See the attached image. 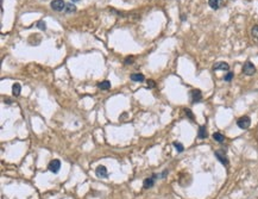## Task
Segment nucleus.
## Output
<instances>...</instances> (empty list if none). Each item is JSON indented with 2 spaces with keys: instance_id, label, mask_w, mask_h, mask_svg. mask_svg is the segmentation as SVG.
<instances>
[{
  "instance_id": "obj_2",
  "label": "nucleus",
  "mask_w": 258,
  "mask_h": 199,
  "mask_svg": "<svg viewBox=\"0 0 258 199\" xmlns=\"http://www.w3.org/2000/svg\"><path fill=\"white\" fill-rule=\"evenodd\" d=\"M50 5H51V8L54 10V11L61 12L66 8L67 3H64V0H53Z\"/></svg>"
},
{
  "instance_id": "obj_18",
  "label": "nucleus",
  "mask_w": 258,
  "mask_h": 199,
  "mask_svg": "<svg viewBox=\"0 0 258 199\" xmlns=\"http://www.w3.org/2000/svg\"><path fill=\"white\" fill-rule=\"evenodd\" d=\"M173 144H174V147L176 148V150H177L178 153H182V152L184 150V147H183V144H182V143H178V142H174Z\"/></svg>"
},
{
  "instance_id": "obj_22",
  "label": "nucleus",
  "mask_w": 258,
  "mask_h": 199,
  "mask_svg": "<svg viewBox=\"0 0 258 199\" xmlns=\"http://www.w3.org/2000/svg\"><path fill=\"white\" fill-rule=\"evenodd\" d=\"M133 61H134V58H133L132 56H128V57L125 58V63H126V65H132Z\"/></svg>"
},
{
  "instance_id": "obj_4",
  "label": "nucleus",
  "mask_w": 258,
  "mask_h": 199,
  "mask_svg": "<svg viewBox=\"0 0 258 199\" xmlns=\"http://www.w3.org/2000/svg\"><path fill=\"white\" fill-rule=\"evenodd\" d=\"M214 155H215V157L219 160L224 166H229V160H227V157H226V153H225V150H216L215 153H214Z\"/></svg>"
},
{
  "instance_id": "obj_20",
  "label": "nucleus",
  "mask_w": 258,
  "mask_h": 199,
  "mask_svg": "<svg viewBox=\"0 0 258 199\" xmlns=\"http://www.w3.org/2000/svg\"><path fill=\"white\" fill-rule=\"evenodd\" d=\"M37 27H38V29H41V30H43V31H44V30L46 29L45 22H44V21H39V22L37 23Z\"/></svg>"
},
{
  "instance_id": "obj_13",
  "label": "nucleus",
  "mask_w": 258,
  "mask_h": 199,
  "mask_svg": "<svg viewBox=\"0 0 258 199\" xmlns=\"http://www.w3.org/2000/svg\"><path fill=\"white\" fill-rule=\"evenodd\" d=\"M197 137H199L200 140H203V138L207 137V130H206V126H205V125L200 126L199 132H197Z\"/></svg>"
},
{
  "instance_id": "obj_7",
  "label": "nucleus",
  "mask_w": 258,
  "mask_h": 199,
  "mask_svg": "<svg viewBox=\"0 0 258 199\" xmlns=\"http://www.w3.org/2000/svg\"><path fill=\"white\" fill-rule=\"evenodd\" d=\"M190 97H192V102L195 104V103L201 102V99H202V93H201L200 89H193V91L190 92Z\"/></svg>"
},
{
  "instance_id": "obj_6",
  "label": "nucleus",
  "mask_w": 258,
  "mask_h": 199,
  "mask_svg": "<svg viewBox=\"0 0 258 199\" xmlns=\"http://www.w3.org/2000/svg\"><path fill=\"white\" fill-rule=\"evenodd\" d=\"M157 178H158L157 174H152L150 178H146L145 180L143 181V187L145 188V190H147V188H151L155 185V181H156Z\"/></svg>"
},
{
  "instance_id": "obj_10",
  "label": "nucleus",
  "mask_w": 258,
  "mask_h": 199,
  "mask_svg": "<svg viewBox=\"0 0 258 199\" xmlns=\"http://www.w3.org/2000/svg\"><path fill=\"white\" fill-rule=\"evenodd\" d=\"M131 80L134 81V82H144L145 81V76L143 74H139V73H134V74H131Z\"/></svg>"
},
{
  "instance_id": "obj_8",
  "label": "nucleus",
  "mask_w": 258,
  "mask_h": 199,
  "mask_svg": "<svg viewBox=\"0 0 258 199\" xmlns=\"http://www.w3.org/2000/svg\"><path fill=\"white\" fill-rule=\"evenodd\" d=\"M95 174L96 176L99 178H107L108 176V172H107V168L105 166H98L96 169H95Z\"/></svg>"
},
{
  "instance_id": "obj_24",
  "label": "nucleus",
  "mask_w": 258,
  "mask_h": 199,
  "mask_svg": "<svg viewBox=\"0 0 258 199\" xmlns=\"http://www.w3.org/2000/svg\"><path fill=\"white\" fill-rule=\"evenodd\" d=\"M167 174H168V171H164V172H163L160 176H161V178H165V175H167Z\"/></svg>"
},
{
  "instance_id": "obj_23",
  "label": "nucleus",
  "mask_w": 258,
  "mask_h": 199,
  "mask_svg": "<svg viewBox=\"0 0 258 199\" xmlns=\"http://www.w3.org/2000/svg\"><path fill=\"white\" fill-rule=\"evenodd\" d=\"M155 86H156V82H155L154 80H149V81H147V87H149V88H154Z\"/></svg>"
},
{
  "instance_id": "obj_17",
  "label": "nucleus",
  "mask_w": 258,
  "mask_h": 199,
  "mask_svg": "<svg viewBox=\"0 0 258 199\" xmlns=\"http://www.w3.org/2000/svg\"><path fill=\"white\" fill-rule=\"evenodd\" d=\"M251 36L253 38V41L258 43V25H255L252 29H251Z\"/></svg>"
},
{
  "instance_id": "obj_16",
  "label": "nucleus",
  "mask_w": 258,
  "mask_h": 199,
  "mask_svg": "<svg viewBox=\"0 0 258 199\" xmlns=\"http://www.w3.org/2000/svg\"><path fill=\"white\" fill-rule=\"evenodd\" d=\"M213 138H214V141L219 142V143H223L225 141V136L223 134H220V132H214L213 134Z\"/></svg>"
},
{
  "instance_id": "obj_21",
  "label": "nucleus",
  "mask_w": 258,
  "mask_h": 199,
  "mask_svg": "<svg viewBox=\"0 0 258 199\" xmlns=\"http://www.w3.org/2000/svg\"><path fill=\"white\" fill-rule=\"evenodd\" d=\"M184 112H186V115H187L188 117H189V118L192 119V121H194V115L192 113V111L189 110V108H184Z\"/></svg>"
},
{
  "instance_id": "obj_19",
  "label": "nucleus",
  "mask_w": 258,
  "mask_h": 199,
  "mask_svg": "<svg viewBox=\"0 0 258 199\" xmlns=\"http://www.w3.org/2000/svg\"><path fill=\"white\" fill-rule=\"evenodd\" d=\"M233 76H234V74H233L232 72H227V74L224 76V80H225L226 82H230V81H232Z\"/></svg>"
},
{
  "instance_id": "obj_15",
  "label": "nucleus",
  "mask_w": 258,
  "mask_h": 199,
  "mask_svg": "<svg viewBox=\"0 0 258 199\" xmlns=\"http://www.w3.org/2000/svg\"><path fill=\"white\" fill-rule=\"evenodd\" d=\"M20 89H22L20 85H19L18 82H16V84L12 86V94H13L14 97H18L19 94H20Z\"/></svg>"
},
{
  "instance_id": "obj_11",
  "label": "nucleus",
  "mask_w": 258,
  "mask_h": 199,
  "mask_svg": "<svg viewBox=\"0 0 258 199\" xmlns=\"http://www.w3.org/2000/svg\"><path fill=\"white\" fill-rule=\"evenodd\" d=\"M208 5H210L213 10H218L219 7H221L223 0H208Z\"/></svg>"
},
{
  "instance_id": "obj_9",
  "label": "nucleus",
  "mask_w": 258,
  "mask_h": 199,
  "mask_svg": "<svg viewBox=\"0 0 258 199\" xmlns=\"http://www.w3.org/2000/svg\"><path fill=\"white\" fill-rule=\"evenodd\" d=\"M229 69H230V66L227 65L226 62H216L214 66H213V71H226V72H229Z\"/></svg>"
},
{
  "instance_id": "obj_12",
  "label": "nucleus",
  "mask_w": 258,
  "mask_h": 199,
  "mask_svg": "<svg viewBox=\"0 0 258 199\" xmlns=\"http://www.w3.org/2000/svg\"><path fill=\"white\" fill-rule=\"evenodd\" d=\"M76 11V6L74 5V4H72V3H68L67 5H66V8H64V12L67 13V14H70V13H74Z\"/></svg>"
},
{
  "instance_id": "obj_25",
  "label": "nucleus",
  "mask_w": 258,
  "mask_h": 199,
  "mask_svg": "<svg viewBox=\"0 0 258 199\" xmlns=\"http://www.w3.org/2000/svg\"><path fill=\"white\" fill-rule=\"evenodd\" d=\"M72 1H73V3H75V1H78V0H72Z\"/></svg>"
},
{
  "instance_id": "obj_5",
  "label": "nucleus",
  "mask_w": 258,
  "mask_h": 199,
  "mask_svg": "<svg viewBox=\"0 0 258 199\" xmlns=\"http://www.w3.org/2000/svg\"><path fill=\"white\" fill-rule=\"evenodd\" d=\"M48 168H49V171L53 172V173H58L59 169H61V161L55 159V160H53L50 163H49Z\"/></svg>"
},
{
  "instance_id": "obj_1",
  "label": "nucleus",
  "mask_w": 258,
  "mask_h": 199,
  "mask_svg": "<svg viewBox=\"0 0 258 199\" xmlns=\"http://www.w3.org/2000/svg\"><path fill=\"white\" fill-rule=\"evenodd\" d=\"M243 73H244L245 75L251 76V75H253V74L256 73V67H255L253 63H251L250 61H246V62L244 63V66H243Z\"/></svg>"
},
{
  "instance_id": "obj_3",
  "label": "nucleus",
  "mask_w": 258,
  "mask_h": 199,
  "mask_svg": "<svg viewBox=\"0 0 258 199\" xmlns=\"http://www.w3.org/2000/svg\"><path fill=\"white\" fill-rule=\"evenodd\" d=\"M250 124H251V119H250V117H247V116H244V117L239 118L237 121V125L239 126L240 129H243V130H245V129L249 128Z\"/></svg>"
},
{
  "instance_id": "obj_14",
  "label": "nucleus",
  "mask_w": 258,
  "mask_h": 199,
  "mask_svg": "<svg viewBox=\"0 0 258 199\" xmlns=\"http://www.w3.org/2000/svg\"><path fill=\"white\" fill-rule=\"evenodd\" d=\"M98 87L100 88V89H102V91H106V89H110L111 88V82L108 81V80H105V81H101L100 84L98 85Z\"/></svg>"
}]
</instances>
